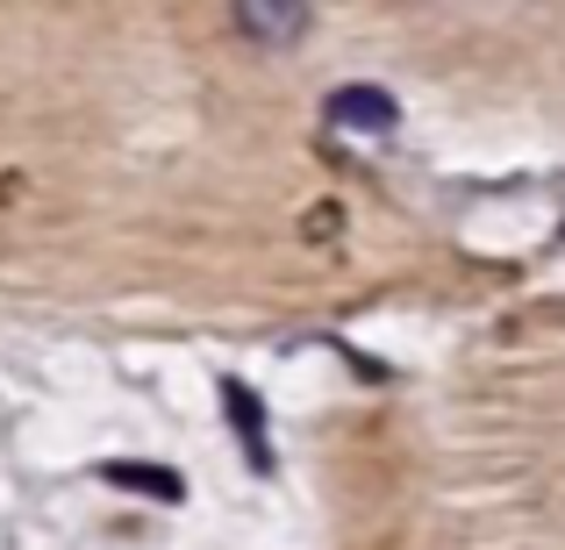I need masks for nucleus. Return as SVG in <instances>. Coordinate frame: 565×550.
Listing matches in <instances>:
<instances>
[{"instance_id":"1","label":"nucleus","mask_w":565,"mask_h":550,"mask_svg":"<svg viewBox=\"0 0 565 550\" xmlns=\"http://www.w3.org/2000/svg\"><path fill=\"white\" fill-rule=\"evenodd\" d=\"M322 115H330L337 129H351V137H386V129L401 122V100L386 94V86H337V94L322 100Z\"/></svg>"},{"instance_id":"2","label":"nucleus","mask_w":565,"mask_h":550,"mask_svg":"<svg viewBox=\"0 0 565 550\" xmlns=\"http://www.w3.org/2000/svg\"><path fill=\"white\" fill-rule=\"evenodd\" d=\"M222 408H230V429L244 436V457H250V472H273V429H265V408H258V393H250V386H236V379H222Z\"/></svg>"},{"instance_id":"4","label":"nucleus","mask_w":565,"mask_h":550,"mask_svg":"<svg viewBox=\"0 0 565 550\" xmlns=\"http://www.w3.org/2000/svg\"><path fill=\"white\" fill-rule=\"evenodd\" d=\"M108 486H129V494H151V500H180V472H158V465H100Z\"/></svg>"},{"instance_id":"3","label":"nucleus","mask_w":565,"mask_h":550,"mask_svg":"<svg viewBox=\"0 0 565 550\" xmlns=\"http://www.w3.org/2000/svg\"><path fill=\"white\" fill-rule=\"evenodd\" d=\"M308 29V8H236V36H265V43H294Z\"/></svg>"}]
</instances>
